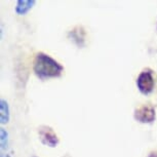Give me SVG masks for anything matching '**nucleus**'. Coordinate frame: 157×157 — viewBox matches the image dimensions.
<instances>
[{"instance_id": "f03ea898", "label": "nucleus", "mask_w": 157, "mask_h": 157, "mask_svg": "<svg viewBox=\"0 0 157 157\" xmlns=\"http://www.w3.org/2000/svg\"><path fill=\"white\" fill-rule=\"evenodd\" d=\"M136 119L140 122H152L155 119V110L151 105H142L135 112Z\"/></svg>"}, {"instance_id": "423d86ee", "label": "nucleus", "mask_w": 157, "mask_h": 157, "mask_svg": "<svg viewBox=\"0 0 157 157\" xmlns=\"http://www.w3.org/2000/svg\"><path fill=\"white\" fill-rule=\"evenodd\" d=\"M10 120V107L6 101L0 100V121L2 124L8 122Z\"/></svg>"}, {"instance_id": "39448f33", "label": "nucleus", "mask_w": 157, "mask_h": 157, "mask_svg": "<svg viewBox=\"0 0 157 157\" xmlns=\"http://www.w3.org/2000/svg\"><path fill=\"white\" fill-rule=\"evenodd\" d=\"M35 0H19L16 5V11L19 14H25L33 7Z\"/></svg>"}, {"instance_id": "f257e3e1", "label": "nucleus", "mask_w": 157, "mask_h": 157, "mask_svg": "<svg viewBox=\"0 0 157 157\" xmlns=\"http://www.w3.org/2000/svg\"><path fill=\"white\" fill-rule=\"evenodd\" d=\"M34 71L41 78L60 76L63 72V66L57 61L42 52L36 55L34 61Z\"/></svg>"}, {"instance_id": "20e7f679", "label": "nucleus", "mask_w": 157, "mask_h": 157, "mask_svg": "<svg viewBox=\"0 0 157 157\" xmlns=\"http://www.w3.org/2000/svg\"><path fill=\"white\" fill-rule=\"evenodd\" d=\"M39 135L41 137V141L49 147H56L59 142V139L56 132L49 127H42L39 130Z\"/></svg>"}, {"instance_id": "7ed1b4c3", "label": "nucleus", "mask_w": 157, "mask_h": 157, "mask_svg": "<svg viewBox=\"0 0 157 157\" xmlns=\"http://www.w3.org/2000/svg\"><path fill=\"white\" fill-rule=\"evenodd\" d=\"M138 87L143 94H149L153 90L154 87V78L151 72L144 71L138 77L137 80Z\"/></svg>"}, {"instance_id": "0eeeda50", "label": "nucleus", "mask_w": 157, "mask_h": 157, "mask_svg": "<svg viewBox=\"0 0 157 157\" xmlns=\"http://www.w3.org/2000/svg\"><path fill=\"white\" fill-rule=\"evenodd\" d=\"M0 142H1V149H5L7 148L8 144V132L4 128L0 129Z\"/></svg>"}, {"instance_id": "6e6552de", "label": "nucleus", "mask_w": 157, "mask_h": 157, "mask_svg": "<svg viewBox=\"0 0 157 157\" xmlns=\"http://www.w3.org/2000/svg\"><path fill=\"white\" fill-rule=\"evenodd\" d=\"M1 157H10V155H7V154L6 155H5V154H1Z\"/></svg>"}]
</instances>
